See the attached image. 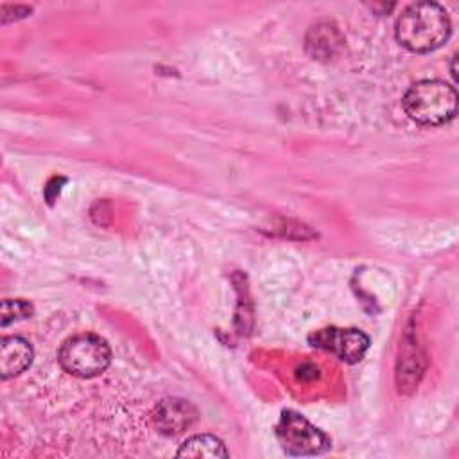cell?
Segmentation results:
<instances>
[{
	"label": "cell",
	"instance_id": "6da1fadb",
	"mask_svg": "<svg viewBox=\"0 0 459 459\" xmlns=\"http://www.w3.org/2000/svg\"><path fill=\"white\" fill-rule=\"evenodd\" d=\"M452 25L443 5L416 2L407 5L396 20L394 36L402 47L416 54L439 48L450 36Z\"/></svg>",
	"mask_w": 459,
	"mask_h": 459
},
{
	"label": "cell",
	"instance_id": "7a4b0ae2",
	"mask_svg": "<svg viewBox=\"0 0 459 459\" xmlns=\"http://www.w3.org/2000/svg\"><path fill=\"white\" fill-rule=\"evenodd\" d=\"M402 104L407 117L416 124L443 126L457 113V93L445 81L423 79L405 91Z\"/></svg>",
	"mask_w": 459,
	"mask_h": 459
},
{
	"label": "cell",
	"instance_id": "3957f363",
	"mask_svg": "<svg viewBox=\"0 0 459 459\" xmlns=\"http://www.w3.org/2000/svg\"><path fill=\"white\" fill-rule=\"evenodd\" d=\"M57 360L66 373L81 378H91L108 369L111 362V350L97 333H77L61 344Z\"/></svg>",
	"mask_w": 459,
	"mask_h": 459
},
{
	"label": "cell",
	"instance_id": "277c9868",
	"mask_svg": "<svg viewBox=\"0 0 459 459\" xmlns=\"http://www.w3.org/2000/svg\"><path fill=\"white\" fill-rule=\"evenodd\" d=\"M276 437L289 455H317L330 446L328 436L294 411L281 412Z\"/></svg>",
	"mask_w": 459,
	"mask_h": 459
},
{
	"label": "cell",
	"instance_id": "5b68a950",
	"mask_svg": "<svg viewBox=\"0 0 459 459\" xmlns=\"http://www.w3.org/2000/svg\"><path fill=\"white\" fill-rule=\"evenodd\" d=\"M310 344L333 353L344 362H359L369 348V337L357 328L328 326L314 332L308 337Z\"/></svg>",
	"mask_w": 459,
	"mask_h": 459
},
{
	"label": "cell",
	"instance_id": "8992f818",
	"mask_svg": "<svg viewBox=\"0 0 459 459\" xmlns=\"http://www.w3.org/2000/svg\"><path fill=\"white\" fill-rule=\"evenodd\" d=\"M197 418L195 407L181 398H165L154 409V423L163 434H179Z\"/></svg>",
	"mask_w": 459,
	"mask_h": 459
},
{
	"label": "cell",
	"instance_id": "52a82bcc",
	"mask_svg": "<svg viewBox=\"0 0 459 459\" xmlns=\"http://www.w3.org/2000/svg\"><path fill=\"white\" fill-rule=\"evenodd\" d=\"M32 346L20 335L4 337L0 342V377L4 380L23 373L32 362Z\"/></svg>",
	"mask_w": 459,
	"mask_h": 459
},
{
	"label": "cell",
	"instance_id": "ba28073f",
	"mask_svg": "<svg viewBox=\"0 0 459 459\" xmlns=\"http://www.w3.org/2000/svg\"><path fill=\"white\" fill-rule=\"evenodd\" d=\"M341 43L342 39L339 32L335 30V27H330V23H317L316 27H312L307 38V48L317 59H328L330 56H333V50Z\"/></svg>",
	"mask_w": 459,
	"mask_h": 459
},
{
	"label": "cell",
	"instance_id": "9c48e42d",
	"mask_svg": "<svg viewBox=\"0 0 459 459\" xmlns=\"http://www.w3.org/2000/svg\"><path fill=\"white\" fill-rule=\"evenodd\" d=\"M179 457H228L224 443L210 434H197L183 441L178 450Z\"/></svg>",
	"mask_w": 459,
	"mask_h": 459
},
{
	"label": "cell",
	"instance_id": "30bf717a",
	"mask_svg": "<svg viewBox=\"0 0 459 459\" xmlns=\"http://www.w3.org/2000/svg\"><path fill=\"white\" fill-rule=\"evenodd\" d=\"M32 314V307L23 301V299H4L2 301V308H0V319H2V326L5 328L7 325L18 321V319H25Z\"/></svg>",
	"mask_w": 459,
	"mask_h": 459
}]
</instances>
